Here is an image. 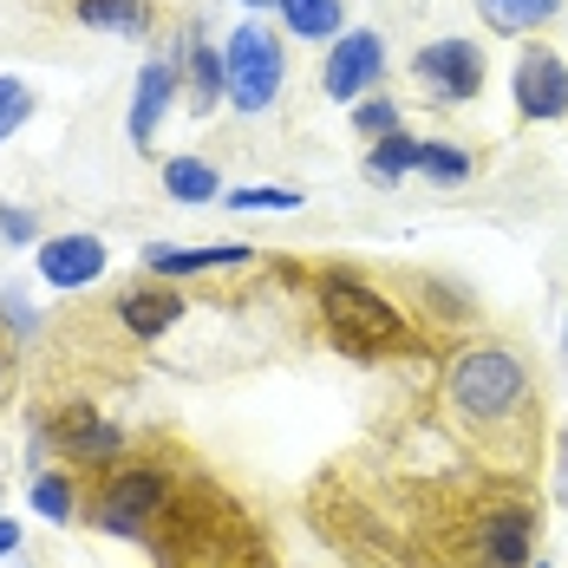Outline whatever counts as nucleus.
<instances>
[{"instance_id": "obj_1", "label": "nucleus", "mask_w": 568, "mask_h": 568, "mask_svg": "<svg viewBox=\"0 0 568 568\" xmlns=\"http://www.w3.org/2000/svg\"><path fill=\"white\" fill-rule=\"evenodd\" d=\"M321 307H327V327H334V341L346 346V353H393V346H405L412 334H405V321H398V307H386L373 287L346 282V275H334V282L321 287Z\"/></svg>"}, {"instance_id": "obj_2", "label": "nucleus", "mask_w": 568, "mask_h": 568, "mask_svg": "<svg viewBox=\"0 0 568 568\" xmlns=\"http://www.w3.org/2000/svg\"><path fill=\"white\" fill-rule=\"evenodd\" d=\"M523 393H529V379H523V359H516V353H504V346H470V353H457L452 405L464 418H504V412H516Z\"/></svg>"}, {"instance_id": "obj_3", "label": "nucleus", "mask_w": 568, "mask_h": 568, "mask_svg": "<svg viewBox=\"0 0 568 568\" xmlns=\"http://www.w3.org/2000/svg\"><path fill=\"white\" fill-rule=\"evenodd\" d=\"M223 79H229V105L235 112H268L282 92V40L268 27H235L223 47Z\"/></svg>"}, {"instance_id": "obj_4", "label": "nucleus", "mask_w": 568, "mask_h": 568, "mask_svg": "<svg viewBox=\"0 0 568 568\" xmlns=\"http://www.w3.org/2000/svg\"><path fill=\"white\" fill-rule=\"evenodd\" d=\"M412 72L438 92V105H464V99L484 92V47H470V40H438V47H425V53L412 59Z\"/></svg>"}, {"instance_id": "obj_5", "label": "nucleus", "mask_w": 568, "mask_h": 568, "mask_svg": "<svg viewBox=\"0 0 568 568\" xmlns=\"http://www.w3.org/2000/svg\"><path fill=\"white\" fill-rule=\"evenodd\" d=\"M516 112L536 118V124H549V118H568V59H556L549 47H529V53L516 59Z\"/></svg>"}, {"instance_id": "obj_6", "label": "nucleus", "mask_w": 568, "mask_h": 568, "mask_svg": "<svg viewBox=\"0 0 568 568\" xmlns=\"http://www.w3.org/2000/svg\"><path fill=\"white\" fill-rule=\"evenodd\" d=\"M379 65H386V47H379V33H341L334 40V53H327V99H341V105H359V92L379 79Z\"/></svg>"}, {"instance_id": "obj_7", "label": "nucleus", "mask_w": 568, "mask_h": 568, "mask_svg": "<svg viewBox=\"0 0 568 568\" xmlns=\"http://www.w3.org/2000/svg\"><path fill=\"white\" fill-rule=\"evenodd\" d=\"M158 510H164V484H158L151 470H124L112 490L99 497V523H105L112 536H144Z\"/></svg>"}, {"instance_id": "obj_8", "label": "nucleus", "mask_w": 568, "mask_h": 568, "mask_svg": "<svg viewBox=\"0 0 568 568\" xmlns=\"http://www.w3.org/2000/svg\"><path fill=\"white\" fill-rule=\"evenodd\" d=\"M40 275L47 287H85L105 275V242L99 235H53L40 242Z\"/></svg>"}, {"instance_id": "obj_9", "label": "nucleus", "mask_w": 568, "mask_h": 568, "mask_svg": "<svg viewBox=\"0 0 568 568\" xmlns=\"http://www.w3.org/2000/svg\"><path fill=\"white\" fill-rule=\"evenodd\" d=\"M171 99H176V65L151 59V65L138 72V99H131V144H138V151H151V138H158V124L171 112Z\"/></svg>"}, {"instance_id": "obj_10", "label": "nucleus", "mask_w": 568, "mask_h": 568, "mask_svg": "<svg viewBox=\"0 0 568 568\" xmlns=\"http://www.w3.org/2000/svg\"><path fill=\"white\" fill-rule=\"evenodd\" d=\"M255 248H242V242H216V248H176V242H151L144 248V262H151V275H203V268H235V262H248Z\"/></svg>"}, {"instance_id": "obj_11", "label": "nucleus", "mask_w": 568, "mask_h": 568, "mask_svg": "<svg viewBox=\"0 0 568 568\" xmlns=\"http://www.w3.org/2000/svg\"><path fill=\"white\" fill-rule=\"evenodd\" d=\"M529 510H490L484 516V568H523L529 562Z\"/></svg>"}, {"instance_id": "obj_12", "label": "nucleus", "mask_w": 568, "mask_h": 568, "mask_svg": "<svg viewBox=\"0 0 568 568\" xmlns=\"http://www.w3.org/2000/svg\"><path fill=\"white\" fill-rule=\"evenodd\" d=\"M118 307H124V327L131 334H164V327L183 321V294H171V287H131Z\"/></svg>"}, {"instance_id": "obj_13", "label": "nucleus", "mask_w": 568, "mask_h": 568, "mask_svg": "<svg viewBox=\"0 0 568 568\" xmlns=\"http://www.w3.org/2000/svg\"><path fill=\"white\" fill-rule=\"evenodd\" d=\"M59 445L72 457H112L118 452V432L99 418V412H85V405H72V412H59Z\"/></svg>"}, {"instance_id": "obj_14", "label": "nucleus", "mask_w": 568, "mask_h": 568, "mask_svg": "<svg viewBox=\"0 0 568 568\" xmlns=\"http://www.w3.org/2000/svg\"><path fill=\"white\" fill-rule=\"evenodd\" d=\"M477 13H484V27L490 33H536V27H549L556 13H562V0H477Z\"/></svg>"}, {"instance_id": "obj_15", "label": "nucleus", "mask_w": 568, "mask_h": 568, "mask_svg": "<svg viewBox=\"0 0 568 568\" xmlns=\"http://www.w3.org/2000/svg\"><path fill=\"white\" fill-rule=\"evenodd\" d=\"M79 20L105 27V33H151L158 0H79Z\"/></svg>"}, {"instance_id": "obj_16", "label": "nucleus", "mask_w": 568, "mask_h": 568, "mask_svg": "<svg viewBox=\"0 0 568 568\" xmlns=\"http://www.w3.org/2000/svg\"><path fill=\"white\" fill-rule=\"evenodd\" d=\"M287 33L301 40H341V0H275Z\"/></svg>"}, {"instance_id": "obj_17", "label": "nucleus", "mask_w": 568, "mask_h": 568, "mask_svg": "<svg viewBox=\"0 0 568 568\" xmlns=\"http://www.w3.org/2000/svg\"><path fill=\"white\" fill-rule=\"evenodd\" d=\"M164 190H171L176 203H216L223 196V183H216V171L203 158H171L164 164Z\"/></svg>"}, {"instance_id": "obj_18", "label": "nucleus", "mask_w": 568, "mask_h": 568, "mask_svg": "<svg viewBox=\"0 0 568 568\" xmlns=\"http://www.w3.org/2000/svg\"><path fill=\"white\" fill-rule=\"evenodd\" d=\"M190 85H196V99H190V105H196V112H216V105L229 99L223 53H210V47H196V53H190Z\"/></svg>"}, {"instance_id": "obj_19", "label": "nucleus", "mask_w": 568, "mask_h": 568, "mask_svg": "<svg viewBox=\"0 0 568 568\" xmlns=\"http://www.w3.org/2000/svg\"><path fill=\"white\" fill-rule=\"evenodd\" d=\"M373 176H405V171H425V144L418 138H405V131H393V138H379L373 144Z\"/></svg>"}, {"instance_id": "obj_20", "label": "nucleus", "mask_w": 568, "mask_h": 568, "mask_svg": "<svg viewBox=\"0 0 568 568\" xmlns=\"http://www.w3.org/2000/svg\"><path fill=\"white\" fill-rule=\"evenodd\" d=\"M229 210H301V190H275V183H248V190H229Z\"/></svg>"}, {"instance_id": "obj_21", "label": "nucleus", "mask_w": 568, "mask_h": 568, "mask_svg": "<svg viewBox=\"0 0 568 568\" xmlns=\"http://www.w3.org/2000/svg\"><path fill=\"white\" fill-rule=\"evenodd\" d=\"M27 118H33V92H27L20 79H0V144H7Z\"/></svg>"}, {"instance_id": "obj_22", "label": "nucleus", "mask_w": 568, "mask_h": 568, "mask_svg": "<svg viewBox=\"0 0 568 568\" xmlns=\"http://www.w3.org/2000/svg\"><path fill=\"white\" fill-rule=\"evenodd\" d=\"M353 124H359V138H393L398 131V105L393 99H366V105H353Z\"/></svg>"}, {"instance_id": "obj_23", "label": "nucleus", "mask_w": 568, "mask_h": 568, "mask_svg": "<svg viewBox=\"0 0 568 568\" xmlns=\"http://www.w3.org/2000/svg\"><path fill=\"white\" fill-rule=\"evenodd\" d=\"M33 510L65 523V516H72V484H65V477H33Z\"/></svg>"}, {"instance_id": "obj_24", "label": "nucleus", "mask_w": 568, "mask_h": 568, "mask_svg": "<svg viewBox=\"0 0 568 568\" xmlns=\"http://www.w3.org/2000/svg\"><path fill=\"white\" fill-rule=\"evenodd\" d=\"M425 176H438V183H464V176H470V158H464L457 144H425Z\"/></svg>"}, {"instance_id": "obj_25", "label": "nucleus", "mask_w": 568, "mask_h": 568, "mask_svg": "<svg viewBox=\"0 0 568 568\" xmlns=\"http://www.w3.org/2000/svg\"><path fill=\"white\" fill-rule=\"evenodd\" d=\"M0 229H7L13 242H27V235H33V216H27V210H7V203H0Z\"/></svg>"}, {"instance_id": "obj_26", "label": "nucleus", "mask_w": 568, "mask_h": 568, "mask_svg": "<svg viewBox=\"0 0 568 568\" xmlns=\"http://www.w3.org/2000/svg\"><path fill=\"white\" fill-rule=\"evenodd\" d=\"M13 542H20V529H13V523H0V556H7Z\"/></svg>"}, {"instance_id": "obj_27", "label": "nucleus", "mask_w": 568, "mask_h": 568, "mask_svg": "<svg viewBox=\"0 0 568 568\" xmlns=\"http://www.w3.org/2000/svg\"><path fill=\"white\" fill-rule=\"evenodd\" d=\"M248 7H275V0H248Z\"/></svg>"}]
</instances>
